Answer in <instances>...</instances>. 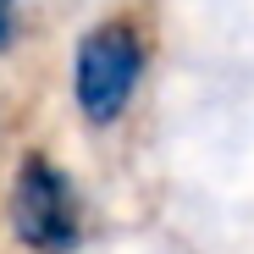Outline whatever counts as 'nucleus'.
<instances>
[{"label": "nucleus", "instance_id": "obj_2", "mask_svg": "<svg viewBox=\"0 0 254 254\" xmlns=\"http://www.w3.org/2000/svg\"><path fill=\"white\" fill-rule=\"evenodd\" d=\"M144 33L138 22L127 17H105L89 33L77 39V56H72V100L83 111L89 127H116L133 105L138 83H144Z\"/></svg>", "mask_w": 254, "mask_h": 254}, {"label": "nucleus", "instance_id": "obj_1", "mask_svg": "<svg viewBox=\"0 0 254 254\" xmlns=\"http://www.w3.org/2000/svg\"><path fill=\"white\" fill-rule=\"evenodd\" d=\"M6 227L28 254H77L89 238V204L66 166H56L45 149H28L6 188Z\"/></svg>", "mask_w": 254, "mask_h": 254}, {"label": "nucleus", "instance_id": "obj_3", "mask_svg": "<svg viewBox=\"0 0 254 254\" xmlns=\"http://www.w3.org/2000/svg\"><path fill=\"white\" fill-rule=\"evenodd\" d=\"M11 28H17V0H0V50L11 45Z\"/></svg>", "mask_w": 254, "mask_h": 254}]
</instances>
